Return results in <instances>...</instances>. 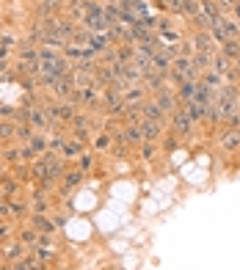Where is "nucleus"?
Listing matches in <instances>:
<instances>
[{
  "label": "nucleus",
  "mask_w": 240,
  "mask_h": 270,
  "mask_svg": "<svg viewBox=\"0 0 240 270\" xmlns=\"http://www.w3.org/2000/svg\"><path fill=\"white\" fill-rule=\"evenodd\" d=\"M193 47H196V53L215 56V53L221 50V44L212 39V33H207V30H196V36H193Z\"/></svg>",
  "instance_id": "1"
},
{
  "label": "nucleus",
  "mask_w": 240,
  "mask_h": 270,
  "mask_svg": "<svg viewBox=\"0 0 240 270\" xmlns=\"http://www.w3.org/2000/svg\"><path fill=\"white\" fill-rule=\"evenodd\" d=\"M171 124H174L177 135H193V130H196V124L188 119V113H185L182 108H177V111L171 113Z\"/></svg>",
  "instance_id": "2"
},
{
  "label": "nucleus",
  "mask_w": 240,
  "mask_h": 270,
  "mask_svg": "<svg viewBox=\"0 0 240 270\" xmlns=\"http://www.w3.org/2000/svg\"><path fill=\"white\" fill-rule=\"evenodd\" d=\"M47 116H50V121H53V124H56V121H72V119H75V105H69V102L50 105Z\"/></svg>",
  "instance_id": "3"
},
{
  "label": "nucleus",
  "mask_w": 240,
  "mask_h": 270,
  "mask_svg": "<svg viewBox=\"0 0 240 270\" xmlns=\"http://www.w3.org/2000/svg\"><path fill=\"white\" fill-rule=\"evenodd\" d=\"M116 138L121 141V144H127V146H138V144H144V135H141V127L138 124H130V127H124V130L116 135Z\"/></svg>",
  "instance_id": "4"
},
{
  "label": "nucleus",
  "mask_w": 240,
  "mask_h": 270,
  "mask_svg": "<svg viewBox=\"0 0 240 270\" xmlns=\"http://www.w3.org/2000/svg\"><path fill=\"white\" fill-rule=\"evenodd\" d=\"M138 127H141L144 141H152V144L160 138V132H163V124H157V121H149V119H141V121H138Z\"/></svg>",
  "instance_id": "5"
},
{
  "label": "nucleus",
  "mask_w": 240,
  "mask_h": 270,
  "mask_svg": "<svg viewBox=\"0 0 240 270\" xmlns=\"http://www.w3.org/2000/svg\"><path fill=\"white\" fill-rule=\"evenodd\" d=\"M155 102L160 105V111H163V113H174V111H177V97L169 91V86H166L163 91H157Z\"/></svg>",
  "instance_id": "6"
},
{
  "label": "nucleus",
  "mask_w": 240,
  "mask_h": 270,
  "mask_svg": "<svg viewBox=\"0 0 240 270\" xmlns=\"http://www.w3.org/2000/svg\"><path fill=\"white\" fill-rule=\"evenodd\" d=\"M141 113H144V119H149V121H157V124H163L166 127V119H163V111H160V105L152 99V102H144L141 105Z\"/></svg>",
  "instance_id": "7"
},
{
  "label": "nucleus",
  "mask_w": 240,
  "mask_h": 270,
  "mask_svg": "<svg viewBox=\"0 0 240 270\" xmlns=\"http://www.w3.org/2000/svg\"><path fill=\"white\" fill-rule=\"evenodd\" d=\"M28 124L33 127V130H44V127H50L53 121H50V116H47V111H44V108H30Z\"/></svg>",
  "instance_id": "8"
},
{
  "label": "nucleus",
  "mask_w": 240,
  "mask_h": 270,
  "mask_svg": "<svg viewBox=\"0 0 240 270\" xmlns=\"http://www.w3.org/2000/svg\"><path fill=\"white\" fill-rule=\"evenodd\" d=\"M182 111L188 113V119H191L193 124H196V121H202V119H205L207 105H202V102H196V99H191V102H185V105H182Z\"/></svg>",
  "instance_id": "9"
},
{
  "label": "nucleus",
  "mask_w": 240,
  "mask_h": 270,
  "mask_svg": "<svg viewBox=\"0 0 240 270\" xmlns=\"http://www.w3.org/2000/svg\"><path fill=\"white\" fill-rule=\"evenodd\" d=\"M75 91V83H72V77H58L56 83H53V94L56 97H61V99H66Z\"/></svg>",
  "instance_id": "10"
},
{
  "label": "nucleus",
  "mask_w": 240,
  "mask_h": 270,
  "mask_svg": "<svg viewBox=\"0 0 240 270\" xmlns=\"http://www.w3.org/2000/svg\"><path fill=\"white\" fill-rule=\"evenodd\" d=\"M221 146H224L226 152H235V149H240V130H232V127H229V130L221 135Z\"/></svg>",
  "instance_id": "11"
},
{
  "label": "nucleus",
  "mask_w": 240,
  "mask_h": 270,
  "mask_svg": "<svg viewBox=\"0 0 240 270\" xmlns=\"http://www.w3.org/2000/svg\"><path fill=\"white\" fill-rule=\"evenodd\" d=\"M30 226H33L39 235H53V232H56V223L47 221V218H44V215H39V212L30 218Z\"/></svg>",
  "instance_id": "12"
},
{
  "label": "nucleus",
  "mask_w": 240,
  "mask_h": 270,
  "mask_svg": "<svg viewBox=\"0 0 240 270\" xmlns=\"http://www.w3.org/2000/svg\"><path fill=\"white\" fill-rule=\"evenodd\" d=\"M166 77H169V75H163V72H155V69H152V72H147V75H144V80H147V86L157 94V91L166 89Z\"/></svg>",
  "instance_id": "13"
},
{
  "label": "nucleus",
  "mask_w": 240,
  "mask_h": 270,
  "mask_svg": "<svg viewBox=\"0 0 240 270\" xmlns=\"http://www.w3.org/2000/svg\"><path fill=\"white\" fill-rule=\"evenodd\" d=\"M210 72H215V75H221V77H224L226 72H229V58H226L224 53H221V50L215 53V56H212V66H210Z\"/></svg>",
  "instance_id": "14"
},
{
  "label": "nucleus",
  "mask_w": 240,
  "mask_h": 270,
  "mask_svg": "<svg viewBox=\"0 0 240 270\" xmlns=\"http://www.w3.org/2000/svg\"><path fill=\"white\" fill-rule=\"evenodd\" d=\"M83 182V171H69V174H64V187H61V193H69V190H75V187Z\"/></svg>",
  "instance_id": "15"
},
{
  "label": "nucleus",
  "mask_w": 240,
  "mask_h": 270,
  "mask_svg": "<svg viewBox=\"0 0 240 270\" xmlns=\"http://www.w3.org/2000/svg\"><path fill=\"white\" fill-rule=\"evenodd\" d=\"M202 11H205V17L207 20H218V17H224L221 14V8H218V0H202Z\"/></svg>",
  "instance_id": "16"
},
{
  "label": "nucleus",
  "mask_w": 240,
  "mask_h": 270,
  "mask_svg": "<svg viewBox=\"0 0 240 270\" xmlns=\"http://www.w3.org/2000/svg\"><path fill=\"white\" fill-rule=\"evenodd\" d=\"M191 63H193V69H196V72L210 69V66H212V56H207V53H193V56H191Z\"/></svg>",
  "instance_id": "17"
},
{
  "label": "nucleus",
  "mask_w": 240,
  "mask_h": 270,
  "mask_svg": "<svg viewBox=\"0 0 240 270\" xmlns=\"http://www.w3.org/2000/svg\"><path fill=\"white\" fill-rule=\"evenodd\" d=\"M152 66H155V72H163V75H169V72H171V58L166 56V53H157V56L152 58Z\"/></svg>",
  "instance_id": "18"
},
{
  "label": "nucleus",
  "mask_w": 240,
  "mask_h": 270,
  "mask_svg": "<svg viewBox=\"0 0 240 270\" xmlns=\"http://www.w3.org/2000/svg\"><path fill=\"white\" fill-rule=\"evenodd\" d=\"M221 53H224L229 61H232V58H240V39H229V42H224L221 44Z\"/></svg>",
  "instance_id": "19"
},
{
  "label": "nucleus",
  "mask_w": 240,
  "mask_h": 270,
  "mask_svg": "<svg viewBox=\"0 0 240 270\" xmlns=\"http://www.w3.org/2000/svg\"><path fill=\"white\" fill-rule=\"evenodd\" d=\"M182 14L185 17H196V14H202V0H182Z\"/></svg>",
  "instance_id": "20"
},
{
  "label": "nucleus",
  "mask_w": 240,
  "mask_h": 270,
  "mask_svg": "<svg viewBox=\"0 0 240 270\" xmlns=\"http://www.w3.org/2000/svg\"><path fill=\"white\" fill-rule=\"evenodd\" d=\"M177 99H182V102H191V99H196V83H182V86H180V94H177Z\"/></svg>",
  "instance_id": "21"
},
{
  "label": "nucleus",
  "mask_w": 240,
  "mask_h": 270,
  "mask_svg": "<svg viewBox=\"0 0 240 270\" xmlns=\"http://www.w3.org/2000/svg\"><path fill=\"white\" fill-rule=\"evenodd\" d=\"M116 58H119V63H133V58H135L133 44H121V47L116 50Z\"/></svg>",
  "instance_id": "22"
},
{
  "label": "nucleus",
  "mask_w": 240,
  "mask_h": 270,
  "mask_svg": "<svg viewBox=\"0 0 240 270\" xmlns=\"http://www.w3.org/2000/svg\"><path fill=\"white\" fill-rule=\"evenodd\" d=\"M17 138V124L14 121H0V141Z\"/></svg>",
  "instance_id": "23"
},
{
  "label": "nucleus",
  "mask_w": 240,
  "mask_h": 270,
  "mask_svg": "<svg viewBox=\"0 0 240 270\" xmlns=\"http://www.w3.org/2000/svg\"><path fill=\"white\" fill-rule=\"evenodd\" d=\"M144 94H147L144 89H130V91H124V102L127 105H144Z\"/></svg>",
  "instance_id": "24"
},
{
  "label": "nucleus",
  "mask_w": 240,
  "mask_h": 270,
  "mask_svg": "<svg viewBox=\"0 0 240 270\" xmlns=\"http://www.w3.org/2000/svg\"><path fill=\"white\" fill-rule=\"evenodd\" d=\"M20 240L25 242V245H30V248H36V245H39V232L30 226V229H25V232H20Z\"/></svg>",
  "instance_id": "25"
},
{
  "label": "nucleus",
  "mask_w": 240,
  "mask_h": 270,
  "mask_svg": "<svg viewBox=\"0 0 240 270\" xmlns=\"http://www.w3.org/2000/svg\"><path fill=\"white\" fill-rule=\"evenodd\" d=\"M121 102V97H119V91L116 89H108V91H102V105H105L108 111H111L113 105H119Z\"/></svg>",
  "instance_id": "26"
},
{
  "label": "nucleus",
  "mask_w": 240,
  "mask_h": 270,
  "mask_svg": "<svg viewBox=\"0 0 240 270\" xmlns=\"http://www.w3.org/2000/svg\"><path fill=\"white\" fill-rule=\"evenodd\" d=\"M28 144H30V146H33V152H36V154H39V157H42V154H44V152H47V146H50V141H47V138H44V135H33V138H30V141H28Z\"/></svg>",
  "instance_id": "27"
},
{
  "label": "nucleus",
  "mask_w": 240,
  "mask_h": 270,
  "mask_svg": "<svg viewBox=\"0 0 240 270\" xmlns=\"http://www.w3.org/2000/svg\"><path fill=\"white\" fill-rule=\"evenodd\" d=\"M20 61H39V50H33V44H22L20 47Z\"/></svg>",
  "instance_id": "28"
},
{
  "label": "nucleus",
  "mask_w": 240,
  "mask_h": 270,
  "mask_svg": "<svg viewBox=\"0 0 240 270\" xmlns=\"http://www.w3.org/2000/svg\"><path fill=\"white\" fill-rule=\"evenodd\" d=\"M221 25H224V30H226V36H229V39H240V25L235 20H226V17H224V22H221Z\"/></svg>",
  "instance_id": "29"
},
{
  "label": "nucleus",
  "mask_w": 240,
  "mask_h": 270,
  "mask_svg": "<svg viewBox=\"0 0 240 270\" xmlns=\"http://www.w3.org/2000/svg\"><path fill=\"white\" fill-rule=\"evenodd\" d=\"M199 80H202V83H207L210 89H221V83H224V77L215 75V72H207V75H205V77H199Z\"/></svg>",
  "instance_id": "30"
},
{
  "label": "nucleus",
  "mask_w": 240,
  "mask_h": 270,
  "mask_svg": "<svg viewBox=\"0 0 240 270\" xmlns=\"http://www.w3.org/2000/svg\"><path fill=\"white\" fill-rule=\"evenodd\" d=\"M64 154H66V157H80V154H83L80 141H75V144H69V141H66V144H64Z\"/></svg>",
  "instance_id": "31"
},
{
  "label": "nucleus",
  "mask_w": 240,
  "mask_h": 270,
  "mask_svg": "<svg viewBox=\"0 0 240 270\" xmlns=\"http://www.w3.org/2000/svg\"><path fill=\"white\" fill-rule=\"evenodd\" d=\"M22 254H25V245H20V242H14V245H8V248H6V256H8V259H14V262H17V259H22Z\"/></svg>",
  "instance_id": "32"
},
{
  "label": "nucleus",
  "mask_w": 240,
  "mask_h": 270,
  "mask_svg": "<svg viewBox=\"0 0 240 270\" xmlns=\"http://www.w3.org/2000/svg\"><path fill=\"white\" fill-rule=\"evenodd\" d=\"M155 154H157L155 144H152V141H144V144H141V157L144 160H155Z\"/></svg>",
  "instance_id": "33"
},
{
  "label": "nucleus",
  "mask_w": 240,
  "mask_h": 270,
  "mask_svg": "<svg viewBox=\"0 0 240 270\" xmlns=\"http://www.w3.org/2000/svg\"><path fill=\"white\" fill-rule=\"evenodd\" d=\"M33 210L39 215L47 212V199H44V193H33Z\"/></svg>",
  "instance_id": "34"
},
{
  "label": "nucleus",
  "mask_w": 240,
  "mask_h": 270,
  "mask_svg": "<svg viewBox=\"0 0 240 270\" xmlns=\"http://www.w3.org/2000/svg\"><path fill=\"white\" fill-rule=\"evenodd\" d=\"M30 138H33V127H30V124H17V141H30Z\"/></svg>",
  "instance_id": "35"
},
{
  "label": "nucleus",
  "mask_w": 240,
  "mask_h": 270,
  "mask_svg": "<svg viewBox=\"0 0 240 270\" xmlns=\"http://www.w3.org/2000/svg\"><path fill=\"white\" fill-rule=\"evenodd\" d=\"M91 166H94V157H91L89 152H83V154L78 157V168H80V171H89Z\"/></svg>",
  "instance_id": "36"
},
{
  "label": "nucleus",
  "mask_w": 240,
  "mask_h": 270,
  "mask_svg": "<svg viewBox=\"0 0 240 270\" xmlns=\"http://www.w3.org/2000/svg\"><path fill=\"white\" fill-rule=\"evenodd\" d=\"M193 25H196V30H207V28H210V20H207V17H205V11H202V14H196V17H193Z\"/></svg>",
  "instance_id": "37"
},
{
  "label": "nucleus",
  "mask_w": 240,
  "mask_h": 270,
  "mask_svg": "<svg viewBox=\"0 0 240 270\" xmlns=\"http://www.w3.org/2000/svg\"><path fill=\"white\" fill-rule=\"evenodd\" d=\"M33 154L36 152H33V146H30V144L20 149V160H22V163H30V160H33Z\"/></svg>",
  "instance_id": "38"
},
{
  "label": "nucleus",
  "mask_w": 240,
  "mask_h": 270,
  "mask_svg": "<svg viewBox=\"0 0 240 270\" xmlns=\"http://www.w3.org/2000/svg\"><path fill=\"white\" fill-rule=\"evenodd\" d=\"M3 190H6L8 196L17 193V182H14V177H3Z\"/></svg>",
  "instance_id": "39"
},
{
  "label": "nucleus",
  "mask_w": 240,
  "mask_h": 270,
  "mask_svg": "<svg viewBox=\"0 0 240 270\" xmlns=\"http://www.w3.org/2000/svg\"><path fill=\"white\" fill-rule=\"evenodd\" d=\"M64 144H66V141L58 138V135H56V138H50V149H53V152H64Z\"/></svg>",
  "instance_id": "40"
},
{
  "label": "nucleus",
  "mask_w": 240,
  "mask_h": 270,
  "mask_svg": "<svg viewBox=\"0 0 240 270\" xmlns=\"http://www.w3.org/2000/svg\"><path fill=\"white\" fill-rule=\"evenodd\" d=\"M8 204H11V215H25V204H22V201H8Z\"/></svg>",
  "instance_id": "41"
},
{
  "label": "nucleus",
  "mask_w": 240,
  "mask_h": 270,
  "mask_svg": "<svg viewBox=\"0 0 240 270\" xmlns=\"http://www.w3.org/2000/svg\"><path fill=\"white\" fill-rule=\"evenodd\" d=\"M226 121H229V127H232V130H240V108H238V111H235L229 119H226Z\"/></svg>",
  "instance_id": "42"
},
{
  "label": "nucleus",
  "mask_w": 240,
  "mask_h": 270,
  "mask_svg": "<svg viewBox=\"0 0 240 270\" xmlns=\"http://www.w3.org/2000/svg\"><path fill=\"white\" fill-rule=\"evenodd\" d=\"M72 124H75V130H86V127H89V119H86V116H75V119H72Z\"/></svg>",
  "instance_id": "43"
},
{
  "label": "nucleus",
  "mask_w": 240,
  "mask_h": 270,
  "mask_svg": "<svg viewBox=\"0 0 240 270\" xmlns=\"http://www.w3.org/2000/svg\"><path fill=\"white\" fill-rule=\"evenodd\" d=\"M108 146H111V135H108V132H102V135L97 138V149H108Z\"/></svg>",
  "instance_id": "44"
},
{
  "label": "nucleus",
  "mask_w": 240,
  "mask_h": 270,
  "mask_svg": "<svg viewBox=\"0 0 240 270\" xmlns=\"http://www.w3.org/2000/svg\"><path fill=\"white\" fill-rule=\"evenodd\" d=\"M235 3H238V0H218V8H221V11H232Z\"/></svg>",
  "instance_id": "45"
},
{
  "label": "nucleus",
  "mask_w": 240,
  "mask_h": 270,
  "mask_svg": "<svg viewBox=\"0 0 240 270\" xmlns=\"http://www.w3.org/2000/svg\"><path fill=\"white\" fill-rule=\"evenodd\" d=\"M6 160H8V163H17V160H20V149H8Z\"/></svg>",
  "instance_id": "46"
},
{
  "label": "nucleus",
  "mask_w": 240,
  "mask_h": 270,
  "mask_svg": "<svg viewBox=\"0 0 240 270\" xmlns=\"http://www.w3.org/2000/svg\"><path fill=\"white\" fill-rule=\"evenodd\" d=\"M174 149H177V138H169L166 141V152H174Z\"/></svg>",
  "instance_id": "47"
},
{
  "label": "nucleus",
  "mask_w": 240,
  "mask_h": 270,
  "mask_svg": "<svg viewBox=\"0 0 240 270\" xmlns=\"http://www.w3.org/2000/svg\"><path fill=\"white\" fill-rule=\"evenodd\" d=\"M3 237H8V226H6V223H0V240H3Z\"/></svg>",
  "instance_id": "48"
},
{
  "label": "nucleus",
  "mask_w": 240,
  "mask_h": 270,
  "mask_svg": "<svg viewBox=\"0 0 240 270\" xmlns=\"http://www.w3.org/2000/svg\"><path fill=\"white\" fill-rule=\"evenodd\" d=\"M235 22H238V25H240V11H238V14H235Z\"/></svg>",
  "instance_id": "49"
},
{
  "label": "nucleus",
  "mask_w": 240,
  "mask_h": 270,
  "mask_svg": "<svg viewBox=\"0 0 240 270\" xmlns=\"http://www.w3.org/2000/svg\"><path fill=\"white\" fill-rule=\"evenodd\" d=\"M238 72H240V58H238Z\"/></svg>",
  "instance_id": "50"
},
{
  "label": "nucleus",
  "mask_w": 240,
  "mask_h": 270,
  "mask_svg": "<svg viewBox=\"0 0 240 270\" xmlns=\"http://www.w3.org/2000/svg\"><path fill=\"white\" fill-rule=\"evenodd\" d=\"M0 152H3V141H0Z\"/></svg>",
  "instance_id": "51"
}]
</instances>
